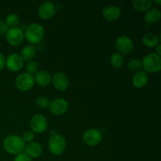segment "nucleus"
Here are the masks:
<instances>
[{"label":"nucleus","mask_w":161,"mask_h":161,"mask_svg":"<svg viewBox=\"0 0 161 161\" xmlns=\"http://www.w3.org/2000/svg\"><path fill=\"white\" fill-rule=\"evenodd\" d=\"M142 42L149 48H154L160 43V39L153 33H146L142 38Z\"/></svg>","instance_id":"21"},{"label":"nucleus","mask_w":161,"mask_h":161,"mask_svg":"<svg viewBox=\"0 0 161 161\" xmlns=\"http://www.w3.org/2000/svg\"><path fill=\"white\" fill-rule=\"evenodd\" d=\"M22 139H23V141L27 143H31L32 142L33 140H34L35 138V134L33 133L32 131H31V130H27V131H25V133L23 134V136L21 137Z\"/></svg>","instance_id":"27"},{"label":"nucleus","mask_w":161,"mask_h":161,"mask_svg":"<svg viewBox=\"0 0 161 161\" xmlns=\"http://www.w3.org/2000/svg\"><path fill=\"white\" fill-rule=\"evenodd\" d=\"M56 13V7L51 2H45L39 6L38 9V14L39 17L43 20H49L54 16Z\"/></svg>","instance_id":"12"},{"label":"nucleus","mask_w":161,"mask_h":161,"mask_svg":"<svg viewBox=\"0 0 161 161\" xmlns=\"http://www.w3.org/2000/svg\"><path fill=\"white\" fill-rule=\"evenodd\" d=\"M50 110L51 113L56 116L64 115L69 109V103L64 98H57L50 103Z\"/></svg>","instance_id":"10"},{"label":"nucleus","mask_w":161,"mask_h":161,"mask_svg":"<svg viewBox=\"0 0 161 161\" xmlns=\"http://www.w3.org/2000/svg\"><path fill=\"white\" fill-rule=\"evenodd\" d=\"M3 148L8 153L17 156L24 152L25 149V143L21 137L18 135H9L3 141Z\"/></svg>","instance_id":"1"},{"label":"nucleus","mask_w":161,"mask_h":161,"mask_svg":"<svg viewBox=\"0 0 161 161\" xmlns=\"http://www.w3.org/2000/svg\"><path fill=\"white\" fill-rule=\"evenodd\" d=\"M5 66H6V58L3 53H0V70L4 69Z\"/></svg>","instance_id":"30"},{"label":"nucleus","mask_w":161,"mask_h":161,"mask_svg":"<svg viewBox=\"0 0 161 161\" xmlns=\"http://www.w3.org/2000/svg\"><path fill=\"white\" fill-rule=\"evenodd\" d=\"M48 122L43 115L36 114L30 120V127L33 133L42 134L47 129Z\"/></svg>","instance_id":"7"},{"label":"nucleus","mask_w":161,"mask_h":161,"mask_svg":"<svg viewBox=\"0 0 161 161\" xmlns=\"http://www.w3.org/2000/svg\"><path fill=\"white\" fill-rule=\"evenodd\" d=\"M35 80L36 83L41 86H47L51 83V75L47 71H39L36 74Z\"/></svg>","instance_id":"18"},{"label":"nucleus","mask_w":161,"mask_h":161,"mask_svg":"<svg viewBox=\"0 0 161 161\" xmlns=\"http://www.w3.org/2000/svg\"><path fill=\"white\" fill-rule=\"evenodd\" d=\"M36 54V48L33 45L25 46L20 52V55L22 60L25 61H31L34 58Z\"/></svg>","instance_id":"20"},{"label":"nucleus","mask_w":161,"mask_h":161,"mask_svg":"<svg viewBox=\"0 0 161 161\" xmlns=\"http://www.w3.org/2000/svg\"><path fill=\"white\" fill-rule=\"evenodd\" d=\"M24 61L17 53H11L6 58V66L9 71L18 72L23 68Z\"/></svg>","instance_id":"11"},{"label":"nucleus","mask_w":161,"mask_h":161,"mask_svg":"<svg viewBox=\"0 0 161 161\" xmlns=\"http://www.w3.org/2000/svg\"><path fill=\"white\" fill-rule=\"evenodd\" d=\"M0 153H1V152H0Z\"/></svg>","instance_id":"33"},{"label":"nucleus","mask_w":161,"mask_h":161,"mask_svg":"<svg viewBox=\"0 0 161 161\" xmlns=\"http://www.w3.org/2000/svg\"><path fill=\"white\" fill-rule=\"evenodd\" d=\"M121 15V9L116 5H108L102 10V16L108 21H115Z\"/></svg>","instance_id":"14"},{"label":"nucleus","mask_w":161,"mask_h":161,"mask_svg":"<svg viewBox=\"0 0 161 161\" xmlns=\"http://www.w3.org/2000/svg\"><path fill=\"white\" fill-rule=\"evenodd\" d=\"M155 3H157V4H160L161 1H155Z\"/></svg>","instance_id":"32"},{"label":"nucleus","mask_w":161,"mask_h":161,"mask_svg":"<svg viewBox=\"0 0 161 161\" xmlns=\"http://www.w3.org/2000/svg\"><path fill=\"white\" fill-rule=\"evenodd\" d=\"M26 71L30 75H36L39 72V64L36 61H29L26 65Z\"/></svg>","instance_id":"25"},{"label":"nucleus","mask_w":161,"mask_h":161,"mask_svg":"<svg viewBox=\"0 0 161 161\" xmlns=\"http://www.w3.org/2000/svg\"><path fill=\"white\" fill-rule=\"evenodd\" d=\"M110 62H111L113 67L116 68V69H120L124 65V57L118 52H115L112 54L111 58H110Z\"/></svg>","instance_id":"22"},{"label":"nucleus","mask_w":161,"mask_h":161,"mask_svg":"<svg viewBox=\"0 0 161 161\" xmlns=\"http://www.w3.org/2000/svg\"><path fill=\"white\" fill-rule=\"evenodd\" d=\"M14 161H31V158L28 157L25 152H23L16 156Z\"/></svg>","instance_id":"28"},{"label":"nucleus","mask_w":161,"mask_h":161,"mask_svg":"<svg viewBox=\"0 0 161 161\" xmlns=\"http://www.w3.org/2000/svg\"><path fill=\"white\" fill-rule=\"evenodd\" d=\"M153 1L151 0H135L131 2L132 6L136 11L144 13L151 9L153 6Z\"/></svg>","instance_id":"19"},{"label":"nucleus","mask_w":161,"mask_h":161,"mask_svg":"<svg viewBox=\"0 0 161 161\" xmlns=\"http://www.w3.org/2000/svg\"><path fill=\"white\" fill-rule=\"evenodd\" d=\"M5 23L6 24L9 28H17V26L20 24V19L19 17L15 14H10L6 17Z\"/></svg>","instance_id":"23"},{"label":"nucleus","mask_w":161,"mask_h":161,"mask_svg":"<svg viewBox=\"0 0 161 161\" xmlns=\"http://www.w3.org/2000/svg\"><path fill=\"white\" fill-rule=\"evenodd\" d=\"M161 13L158 9L156 8H151L149 10H147L145 14V21L148 25H152L156 24L160 20Z\"/></svg>","instance_id":"17"},{"label":"nucleus","mask_w":161,"mask_h":161,"mask_svg":"<svg viewBox=\"0 0 161 161\" xmlns=\"http://www.w3.org/2000/svg\"><path fill=\"white\" fill-rule=\"evenodd\" d=\"M50 100L46 97H38L36 102L37 106H39L40 108H42V109H46V108H48L50 106Z\"/></svg>","instance_id":"26"},{"label":"nucleus","mask_w":161,"mask_h":161,"mask_svg":"<svg viewBox=\"0 0 161 161\" xmlns=\"http://www.w3.org/2000/svg\"><path fill=\"white\" fill-rule=\"evenodd\" d=\"M83 140L87 146H96L102 142V134L97 129H89L83 134Z\"/></svg>","instance_id":"8"},{"label":"nucleus","mask_w":161,"mask_h":161,"mask_svg":"<svg viewBox=\"0 0 161 161\" xmlns=\"http://www.w3.org/2000/svg\"><path fill=\"white\" fill-rule=\"evenodd\" d=\"M148 82H149V76L147 73L143 71L136 72L132 78L133 85L137 88L144 87L145 86H146Z\"/></svg>","instance_id":"16"},{"label":"nucleus","mask_w":161,"mask_h":161,"mask_svg":"<svg viewBox=\"0 0 161 161\" xmlns=\"http://www.w3.org/2000/svg\"><path fill=\"white\" fill-rule=\"evenodd\" d=\"M116 48L118 53L121 55H128L132 53L134 50V43L132 39L127 36H121L116 40Z\"/></svg>","instance_id":"5"},{"label":"nucleus","mask_w":161,"mask_h":161,"mask_svg":"<svg viewBox=\"0 0 161 161\" xmlns=\"http://www.w3.org/2000/svg\"><path fill=\"white\" fill-rule=\"evenodd\" d=\"M51 82L53 86L60 91H64L67 90L69 85V80L67 75L63 72H57L52 77Z\"/></svg>","instance_id":"13"},{"label":"nucleus","mask_w":161,"mask_h":161,"mask_svg":"<svg viewBox=\"0 0 161 161\" xmlns=\"http://www.w3.org/2000/svg\"><path fill=\"white\" fill-rule=\"evenodd\" d=\"M8 29H9V28L7 27L6 24L5 23V21L0 20V37L3 36H6Z\"/></svg>","instance_id":"29"},{"label":"nucleus","mask_w":161,"mask_h":161,"mask_svg":"<svg viewBox=\"0 0 161 161\" xmlns=\"http://www.w3.org/2000/svg\"><path fill=\"white\" fill-rule=\"evenodd\" d=\"M45 31L40 24L33 23L27 27L24 34L25 39L28 42L32 44H38L41 42L44 37Z\"/></svg>","instance_id":"2"},{"label":"nucleus","mask_w":161,"mask_h":161,"mask_svg":"<svg viewBox=\"0 0 161 161\" xmlns=\"http://www.w3.org/2000/svg\"><path fill=\"white\" fill-rule=\"evenodd\" d=\"M25 153L31 158H38L42 153V149L38 142L28 143L25 146Z\"/></svg>","instance_id":"15"},{"label":"nucleus","mask_w":161,"mask_h":161,"mask_svg":"<svg viewBox=\"0 0 161 161\" xmlns=\"http://www.w3.org/2000/svg\"><path fill=\"white\" fill-rule=\"evenodd\" d=\"M6 38L10 45L17 47L22 43L25 36L23 31L17 27L14 28H9L6 34Z\"/></svg>","instance_id":"9"},{"label":"nucleus","mask_w":161,"mask_h":161,"mask_svg":"<svg viewBox=\"0 0 161 161\" xmlns=\"http://www.w3.org/2000/svg\"><path fill=\"white\" fill-rule=\"evenodd\" d=\"M49 150L53 155L60 156L66 148V140L62 135H53L48 142Z\"/></svg>","instance_id":"4"},{"label":"nucleus","mask_w":161,"mask_h":161,"mask_svg":"<svg viewBox=\"0 0 161 161\" xmlns=\"http://www.w3.org/2000/svg\"><path fill=\"white\" fill-rule=\"evenodd\" d=\"M155 48L157 49V53H157V54L160 55V53H161V52H160V44L159 43L158 45H157V47H155Z\"/></svg>","instance_id":"31"},{"label":"nucleus","mask_w":161,"mask_h":161,"mask_svg":"<svg viewBox=\"0 0 161 161\" xmlns=\"http://www.w3.org/2000/svg\"><path fill=\"white\" fill-rule=\"evenodd\" d=\"M142 69L149 73H157L161 69V58L156 53H150L146 55L142 61Z\"/></svg>","instance_id":"3"},{"label":"nucleus","mask_w":161,"mask_h":161,"mask_svg":"<svg viewBox=\"0 0 161 161\" xmlns=\"http://www.w3.org/2000/svg\"><path fill=\"white\" fill-rule=\"evenodd\" d=\"M35 83V79L30 74L27 72L20 74L15 79V85L18 90L21 91H28L33 87Z\"/></svg>","instance_id":"6"},{"label":"nucleus","mask_w":161,"mask_h":161,"mask_svg":"<svg viewBox=\"0 0 161 161\" xmlns=\"http://www.w3.org/2000/svg\"><path fill=\"white\" fill-rule=\"evenodd\" d=\"M127 69L133 72H138L142 69V61L139 59H132L127 64Z\"/></svg>","instance_id":"24"}]
</instances>
